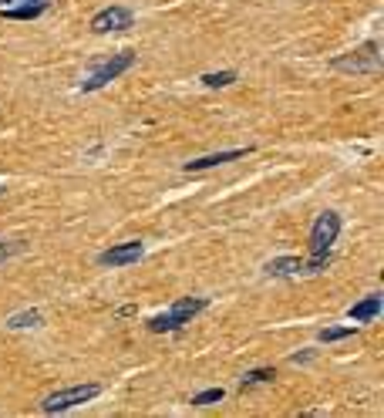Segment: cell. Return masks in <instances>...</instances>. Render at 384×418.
I'll list each match as a JSON object with an SVG mask.
<instances>
[{"label":"cell","instance_id":"8fae6325","mask_svg":"<svg viewBox=\"0 0 384 418\" xmlns=\"http://www.w3.org/2000/svg\"><path fill=\"white\" fill-rule=\"evenodd\" d=\"M378 314H381V297H378V294L364 297L361 304H354V307H351V317H354V321H374Z\"/></svg>","mask_w":384,"mask_h":418},{"label":"cell","instance_id":"9c48e42d","mask_svg":"<svg viewBox=\"0 0 384 418\" xmlns=\"http://www.w3.org/2000/svg\"><path fill=\"white\" fill-rule=\"evenodd\" d=\"M266 273H270V277H297V273H304V260H297V257H280L273 264H266Z\"/></svg>","mask_w":384,"mask_h":418},{"label":"cell","instance_id":"8992f818","mask_svg":"<svg viewBox=\"0 0 384 418\" xmlns=\"http://www.w3.org/2000/svg\"><path fill=\"white\" fill-rule=\"evenodd\" d=\"M381 64V54L374 51V44H368L364 51H354L351 58H334L330 68L334 71H374Z\"/></svg>","mask_w":384,"mask_h":418},{"label":"cell","instance_id":"5bb4252c","mask_svg":"<svg viewBox=\"0 0 384 418\" xmlns=\"http://www.w3.org/2000/svg\"><path fill=\"white\" fill-rule=\"evenodd\" d=\"M37 321H41V314H37V310H24V314L11 317V321H7V327H34Z\"/></svg>","mask_w":384,"mask_h":418},{"label":"cell","instance_id":"2e32d148","mask_svg":"<svg viewBox=\"0 0 384 418\" xmlns=\"http://www.w3.org/2000/svg\"><path fill=\"white\" fill-rule=\"evenodd\" d=\"M263 381H273V371H266V368H260V371H249V374L243 378V388L263 385Z\"/></svg>","mask_w":384,"mask_h":418},{"label":"cell","instance_id":"52a82bcc","mask_svg":"<svg viewBox=\"0 0 384 418\" xmlns=\"http://www.w3.org/2000/svg\"><path fill=\"white\" fill-rule=\"evenodd\" d=\"M139 257H142V243L139 240H128V243H122V247L105 250V253L98 257V264L101 266H128V264H135Z\"/></svg>","mask_w":384,"mask_h":418},{"label":"cell","instance_id":"3957f363","mask_svg":"<svg viewBox=\"0 0 384 418\" xmlns=\"http://www.w3.org/2000/svg\"><path fill=\"white\" fill-rule=\"evenodd\" d=\"M98 391H101L98 385L61 388V391H51L44 402H41V408H44L47 415H58V412H68V408H75V405H85V402H92V398H98Z\"/></svg>","mask_w":384,"mask_h":418},{"label":"cell","instance_id":"4fadbf2b","mask_svg":"<svg viewBox=\"0 0 384 418\" xmlns=\"http://www.w3.org/2000/svg\"><path fill=\"white\" fill-rule=\"evenodd\" d=\"M351 334H354V327H323L317 338H321L323 344H330V341H344V338H351Z\"/></svg>","mask_w":384,"mask_h":418},{"label":"cell","instance_id":"277c9868","mask_svg":"<svg viewBox=\"0 0 384 418\" xmlns=\"http://www.w3.org/2000/svg\"><path fill=\"white\" fill-rule=\"evenodd\" d=\"M132 64H135V54H132V51H122V54L108 58L105 64H98V68L92 71V78H88L81 88H85V92H98V88H105L108 81H115L122 71H128Z\"/></svg>","mask_w":384,"mask_h":418},{"label":"cell","instance_id":"9a60e30c","mask_svg":"<svg viewBox=\"0 0 384 418\" xmlns=\"http://www.w3.org/2000/svg\"><path fill=\"white\" fill-rule=\"evenodd\" d=\"M216 402H223V388H209V391H199L192 398V405H216Z\"/></svg>","mask_w":384,"mask_h":418},{"label":"cell","instance_id":"6da1fadb","mask_svg":"<svg viewBox=\"0 0 384 418\" xmlns=\"http://www.w3.org/2000/svg\"><path fill=\"white\" fill-rule=\"evenodd\" d=\"M340 233V216L337 213H321L317 223H314V230H310V253H314V260L304 264V270H323V264L330 260V247H334V240H337Z\"/></svg>","mask_w":384,"mask_h":418},{"label":"cell","instance_id":"7c38bea8","mask_svg":"<svg viewBox=\"0 0 384 418\" xmlns=\"http://www.w3.org/2000/svg\"><path fill=\"white\" fill-rule=\"evenodd\" d=\"M236 81V71H216V75H202V85L206 88H223V85H233Z\"/></svg>","mask_w":384,"mask_h":418},{"label":"cell","instance_id":"ba28073f","mask_svg":"<svg viewBox=\"0 0 384 418\" xmlns=\"http://www.w3.org/2000/svg\"><path fill=\"white\" fill-rule=\"evenodd\" d=\"M249 149H233V152H213V155H202V159H192L185 162V172H206V169H216L223 162H233V159H243Z\"/></svg>","mask_w":384,"mask_h":418},{"label":"cell","instance_id":"7a4b0ae2","mask_svg":"<svg viewBox=\"0 0 384 418\" xmlns=\"http://www.w3.org/2000/svg\"><path fill=\"white\" fill-rule=\"evenodd\" d=\"M206 307V300H196V297H182L175 307L169 310V314H159V317H152L149 321V327H152L155 334H166V331H179L182 324H189L199 310Z\"/></svg>","mask_w":384,"mask_h":418},{"label":"cell","instance_id":"5b68a950","mask_svg":"<svg viewBox=\"0 0 384 418\" xmlns=\"http://www.w3.org/2000/svg\"><path fill=\"white\" fill-rule=\"evenodd\" d=\"M132 11L128 7H105L101 14H94L92 31L94 34H111V31H128L132 27Z\"/></svg>","mask_w":384,"mask_h":418},{"label":"cell","instance_id":"30bf717a","mask_svg":"<svg viewBox=\"0 0 384 418\" xmlns=\"http://www.w3.org/2000/svg\"><path fill=\"white\" fill-rule=\"evenodd\" d=\"M47 11V0H31V4H20V7H4V14L11 20H34Z\"/></svg>","mask_w":384,"mask_h":418}]
</instances>
